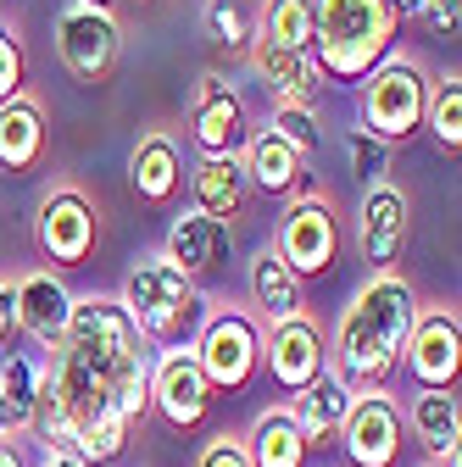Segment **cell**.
Segmentation results:
<instances>
[{
    "label": "cell",
    "instance_id": "1",
    "mask_svg": "<svg viewBox=\"0 0 462 467\" xmlns=\"http://www.w3.org/2000/svg\"><path fill=\"white\" fill-rule=\"evenodd\" d=\"M418 289L401 273H373L334 323L329 368L352 389H384L401 373V345L418 323Z\"/></svg>",
    "mask_w": 462,
    "mask_h": 467
},
{
    "label": "cell",
    "instance_id": "2",
    "mask_svg": "<svg viewBox=\"0 0 462 467\" xmlns=\"http://www.w3.org/2000/svg\"><path fill=\"white\" fill-rule=\"evenodd\" d=\"M395 45L384 0H312V62L334 84H362Z\"/></svg>",
    "mask_w": 462,
    "mask_h": 467
},
{
    "label": "cell",
    "instance_id": "3",
    "mask_svg": "<svg viewBox=\"0 0 462 467\" xmlns=\"http://www.w3.org/2000/svg\"><path fill=\"white\" fill-rule=\"evenodd\" d=\"M118 306L129 312V323L140 328V339H156V345H184V339L206 323L201 284H190L162 251H156V256H140V262L123 273Z\"/></svg>",
    "mask_w": 462,
    "mask_h": 467
},
{
    "label": "cell",
    "instance_id": "4",
    "mask_svg": "<svg viewBox=\"0 0 462 467\" xmlns=\"http://www.w3.org/2000/svg\"><path fill=\"white\" fill-rule=\"evenodd\" d=\"M429 89L435 78L424 73V62H413V56H384V62L362 78V123L373 140L384 145H401L413 140L424 129V111H429Z\"/></svg>",
    "mask_w": 462,
    "mask_h": 467
},
{
    "label": "cell",
    "instance_id": "5",
    "mask_svg": "<svg viewBox=\"0 0 462 467\" xmlns=\"http://www.w3.org/2000/svg\"><path fill=\"white\" fill-rule=\"evenodd\" d=\"M190 350H195V362H201L212 395H217V389L240 395V389H251L257 373H262V317L246 312V306H217V312H206V323L195 328V345H190Z\"/></svg>",
    "mask_w": 462,
    "mask_h": 467
},
{
    "label": "cell",
    "instance_id": "6",
    "mask_svg": "<svg viewBox=\"0 0 462 467\" xmlns=\"http://www.w3.org/2000/svg\"><path fill=\"white\" fill-rule=\"evenodd\" d=\"M273 251L290 262V273L307 284V278H323L340 267V251H345V228H340V206L323 195V190H301L278 217V234H273Z\"/></svg>",
    "mask_w": 462,
    "mask_h": 467
},
{
    "label": "cell",
    "instance_id": "7",
    "mask_svg": "<svg viewBox=\"0 0 462 467\" xmlns=\"http://www.w3.org/2000/svg\"><path fill=\"white\" fill-rule=\"evenodd\" d=\"M100 240V217L79 184H50L34 201V245L50 267H84Z\"/></svg>",
    "mask_w": 462,
    "mask_h": 467
},
{
    "label": "cell",
    "instance_id": "8",
    "mask_svg": "<svg viewBox=\"0 0 462 467\" xmlns=\"http://www.w3.org/2000/svg\"><path fill=\"white\" fill-rule=\"evenodd\" d=\"M151 412H162V423L173 429H201L212 412V384L195 362L190 345H167L151 357Z\"/></svg>",
    "mask_w": 462,
    "mask_h": 467
},
{
    "label": "cell",
    "instance_id": "9",
    "mask_svg": "<svg viewBox=\"0 0 462 467\" xmlns=\"http://www.w3.org/2000/svg\"><path fill=\"white\" fill-rule=\"evenodd\" d=\"M56 56L79 84H106L118 73V56H123V23L106 17V12H79L68 6L56 17Z\"/></svg>",
    "mask_w": 462,
    "mask_h": 467
},
{
    "label": "cell",
    "instance_id": "10",
    "mask_svg": "<svg viewBox=\"0 0 462 467\" xmlns=\"http://www.w3.org/2000/svg\"><path fill=\"white\" fill-rule=\"evenodd\" d=\"M323 368H329V345H323V328L312 312H296V317L262 328V373L284 395H301Z\"/></svg>",
    "mask_w": 462,
    "mask_h": 467
},
{
    "label": "cell",
    "instance_id": "11",
    "mask_svg": "<svg viewBox=\"0 0 462 467\" xmlns=\"http://www.w3.org/2000/svg\"><path fill=\"white\" fill-rule=\"evenodd\" d=\"M401 368L418 389H457L462 373V323L457 306H429L418 312L407 345H401Z\"/></svg>",
    "mask_w": 462,
    "mask_h": 467
},
{
    "label": "cell",
    "instance_id": "12",
    "mask_svg": "<svg viewBox=\"0 0 462 467\" xmlns=\"http://www.w3.org/2000/svg\"><path fill=\"white\" fill-rule=\"evenodd\" d=\"M407 423H401V400L384 389H357L352 412L340 423V445L352 456V467H395Z\"/></svg>",
    "mask_w": 462,
    "mask_h": 467
},
{
    "label": "cell",
    "instance_id": "13",
    "mask_svg": "<svg viewBox=\"0 0 462 467\" xmlns=\"http://www.w3.org/2000/svg\"><path fill=\"white\" fill-rule=\"evenodd\" d=\"M246 140H251L246 100L228 89L223 73H201L195 106H190V145H195V156H240Z\"/></svg>",
    "mask_w": 462,
    "mask_h": 467
},
{
    "label": "cell",
    "instance_id": "14",
    "mask_svg": "<svg viewBox=\"0 0 462 467\" xmlns=\"http://www.w3.org/2000/svg\"><path fill=\"white\" fill-rule=\"evenodd\" d=\"M407 234H413V206L395 184H368L362 212H357V251L373 273H395L401 251H407Z\"/></svg>",
    "mask_w": 462,
    "mask_h": 467
},
{
    "label": "cell",
    "instance_id": "15",
    "mask_svg": "<svg viewBox=\"0 0 462 467\" xmlns=\"http://www.w3.org/2000/svg\"><path fill=\"white\" fill-rule=\"evenodd\" d=\"M12 289H17V334L34 350H56L68 334V317H73V289L62 284V273L28 267L12 278Z\"/></svg>",
    "mask_w": 462,
    "mask_h": 467
},
{
    "label": "cell",
    "instance_id": "16",
    "mask_svg": "<svg viewBox=\"0 0 462 467\" xmlns=\"http://www.w3.org/2000/svg\"><path fill=\"white\" fill-rule=\"evenodd\" d=\"M228 251H235V228L201 217L195 206H184L179 217H173L167 223V240H162V256L179 267L190 284H201L206 273H217L228 262Z\"/></svg>",
    "mask_w": 462,
    "mask_h": 467
},
{
    "label": "cell",
    "instance_id": "17",
    "mask_svg": "<svg viewBox=\"0 0 462 467\" xmlns=\"http://www.w3.org/2000/svg\"><path fill=\"white\" fill-rule=\"evenodd\" d=\"M190 179V206L212 223H228L235 228V217H246V201H251V184H246V167L240 156H195L184 167Z\"/></svg>",
    "mask_w": 462,
    "mask_h": 467
},
{
    "label": "cell",
    "instance_id": "18",
    "mask_svg": "<svg viewBox=\"0 0 462 467\" xmlns=\"http://www.w3.org/2000/svg\"><path fill=\"white\" fill-rule=\"evenodd\" d=\"M352 400H357V389L345 384L334 368H323L301 395H290L284 406H290V418H296V429L307 434V445L323 451V445L340 440V423H345V412H352Z\"/></svg>",
    "mask_w": 462,
    "mask_h": 467
},
{
    "label": "cell",
    "instance_id": "19",
    "mask_svg": "<svg viewBox=\"0 0 462 467\" xmlns=\"http://www.w3.org/2000/svg\"><path fill=\"white\" fill-rule=\"evenodd\" d=\"M129 190L145 201V206H173L184 190V150L173 134H145L134 150H129Z\"/></svg>",
    "mask_w": 462,
    "mask_h": 467
},
{
    "label": "cell",
    "instance_id": "20",
    "mask_svg": "<svg viewBox=\"0 0 462 467\" xmlns=\"http://www.w3.org/2000/svg\"><path fill=\"white\" fill-rule=\"evenodd\" d=\"M401 423L413 429V440L429 451L435 467H457V445H462V406H457V389H418L407 400Z\"/></svg>",
    "mask_w": 462,
    "mask_h": 467
},
{
    "label": "cell",
    "instance_id": "21",
    "mask_svg": "<svg viewBox=\"0 0 462 467\" xmlns=\"http://www.w3.org/2000/svg\"><path fill=\"white\" fill-rule=\"evenodd\" d=\"M246 56H251V73L268 84L273 100H318V78L323 73H318V62L307 50H290V45H273V39L251 34Z\"/></svg>",
    "mask_w": 462,
    "mask_h": 467
},
{
    "label": "cell",
    "instance_id": "22",
    "mask_svg": "<svg viewBox=\"0 0 462 467\" xmlns=\"http://www.w3.org/2000/svg\"><path fill=\"white\" fill-rule=\"evenodd\" d=\"M240 167H246V184L262 190V195H284L296 201L301 195V179H307V156H296L273 129H257L240 150Z\"/></svg>",
    "mask_w": 462,
    "mask_h": 467
},
{
    "label": "cell",
    "instance_id": "23",
    "mask_svg": "<svg viewBox=\"0 0 462 467\" xmlns=\"http://www.w3.org/2000/svg\"><path fill=\"white\" fill-rule=\"evenodd\" d=\"M246 284H251V306H257L268 323H284V317L307 312V284L290 273V262H284L273 245H262V251L251 256Z\"/></svg>",
    "mask_w": 462,
    "mask_h": 467
},
{
    "label": "cell",
    "instance_id": "24",
    "mask_svg": "<svg viewBox=\"0 0 462 467\" xmlns=\"http://www.w3.org/2000/svg\"><path fill=\"white\" fill-rule=\"evenodd\" d=\"M240 445H246V462L251 467H307L312 462V445L296 429L290 406H268V412H257V423L246 429Z\"/></svg>",
    "mask_w": 462,
    "mask_h": 467
},
{
    "label": "cell",
    "instance_id": "25",
    "mask_svg": "<svg viewBox=\"0 0 462 467\" xmlns=\"http://www.w3.org/2000/svg\"><path fill=\"white\" fill-rule=\"evenodd\" d=\"M45 161V111L23 89L0 106V172H34Z\"/></svg>",
    "mask_w": 462,
    "mask_h": 467
},
{
    "label": "cell",
    "instance_id": "26",
    "mask_svg": "<svg viewBox=\"0 0 462 467\" xmlns=\"http://www.w3.org/2000/svg\"><path fill=\"white\" fill-rule=\"evenodd\" d=\"M39 357L34 350H0V406H6V423L12 434L28 429L34 418V400H39Z\"/></svg>",
    "mask_w": 462,
    "mask_h": 467
},
{
    "label": "cell",
    "instance_id": "27",
    "mask_svg": "<svg viewBox=\"0 0 462 467\" xmlns=\"http://www.w3.org/2000/svg\"><path fill=\"white\" fill-rule=\"evenodd\" d=\"M257 34L273 45H290L312 56V0H262V17Z\"/></svg>",
    "mask_w": 462,
    "mask_h": 467
},
{
    "label": "cell",
    "instance_id": "28",
    "mask_svg": "<svg viewBox=\"0 0 462 467\" xmlns=\"http://www.w3.org/2000/svg\"><path fill=\"white\" fill-rule=\"evenodd\" d=\"M424 129L435 134V145H440L446 156L462 150V78H457V73L435 78V89H429V111H424Z\"/></svg>",
    "mask_w": 462,
    "mask_h": 467
},
{
    "label": "cell",
    "instance_id": "29",
    "mask_svg": "<svg viewBox=\"0 0 462 467\" xmlns=\"http://www.w3.org/2000/svg\"><path fill=\"white\" fill-rule=\"evenodd\" d=\"M268 129L290 145L296 156H312L323 145V123H318V100H273Z\"/></svg>",
    "mask_w": 462,
    "mask_h": 467
},
{
    "label": "cell",
    "instance_id": "30",
    "mask_svg": "<svg viewBox=\"0 0 462 467\" xmlns=\"http://www.w3.org/2000/svg\"><path fill=\"white\" fill-rule=\"evenodd\" d=\"M201 23H206V39L217 50H246L251 34H257V17H251V6H240V0H206Z\"/></svg>",
    "mask_w": 462,
    "mask_h": 467
},
{
    "label": "cell",
    "instance_id": "31",
    "mask_svg": "<svg viewBox=\"0 0 462 467\" xmlns=\"http://www.w3.org/2000/svg\"><path fill=\"white\" fill-rule=\"evenodd\" d=\"M345 161H352V172L362 184H384V172H390V145L373 140L368 129H345Z\"/></svg>",
    "mask_w": 462,
    "mask_h": 467
},
{
    "label": "cell",
    "instance_id": "32",
    "mask_svg": "<svg viewBox=\"0 0 462 467\" xmlns=\"http://www.w3.org/2000/svg\"><path fill=\"white\" fill-rule=\"evenodd\" d=\"M390 6V17L401 23H429L435 34H457L462 28V0H384Z\"/></svg>",
    "mask_w": 462,
    "mask_h": 467
},
{
    "label": "cell",
    "instance_id": "33",
    "mask_svg": "<svg viewBox=\"0 0 462 467\" xmlns=\"http://www.w3.org/2000/svg\"><path fill=\"white\" fill-rule=\"evenodd\" d=\"M23 78H28L23 39H17V28H6V23H0V106L23 95Z\"/></svg>",
    "mask_w": 462,
    "mask_h": 467
},
{
    "label": "cell",
    "instance_id": "34",
    "mask_svg": "<svg viewBox=\"0 0 462 467\" xmlns=\"http://www.w3.org/2000/svg\"><path fill=\"white\" fill-rule=\"evenodd\" d=\"M195 467H251V462H246V445H240L235 434H217V440H206V445H201Z\"/></svg>",
    "mask_w": 462,
    "mask_h": 467
},
{
    "label": "cell",
    "instance_id": "35",
    "mask_svg": "<svg viewBox=\"0 0 462 467\" xmlns=\"http://www.w3.org/2000/svg\"><path fill=\"white\" fill-rule=\"evenodd\" d=\"M12 339H17V289L0 273V350H12Z\"/></svg>",
    "mask_w": 462,
    "mask_h": 467
},
{
    "label": "cell",
    "instance_id": "36",
    "mask_svg": "<svg viewBox=\"0 0 462 467\" xmlns=\"http://www.w3.org/2000/svg\"><path fill=\"white\" fill-rule=\"evenodd\" d=\"M39 467H89V462H79L73 451H39Z\"/></svg>",
    "mask_w": 462,
    "mask_h": 467
},
{
    "label": "cell",
    "instance_id": "37",
    "mask_svg": "<svg viewBox=\"0 0 462 467\" xmlns=\"http://www.w3.org/2000/svg\"><path fill=\"white\" fill-rule=\"evenodd\" d=\"M0 467H28V462H23V445H17V434H12V440H0Z\"/></svg>",
    "mask_w": 462,
    "mask_h": 467
},
{
    "label": "cell",
    "instance_id": "38",
    "mask_svg": "<svg viewBox=\"0 0 462 467\" xmlns=\"http://www.w3.org/2000/svg\"><path fill=\"white\" fill-rule=\"evenodd\" d=\"M73 6H79V12H106V17H111V6H118V0H73Z\"/></svg>",
    "mask_w": 462,
    "mask_h": 467
},
{
    "label": "cell",
    "instance_id": "39",
    "mask_svg": "<svg viewBox=\"0 0 462 467\" xmlns=\"http://www.w3.org/2000/svg\"><path fill=\"white\" fill-rule=\"evenodd\" d=\"M0 440H12V423H6V406H0Z\"/></svg>",
    "mask_w": 462,
    "mask_h": 467
},
{
    "label": "cell",
    "instance_id": "40",
    "mask_svg": "<svg viewBox=\"0 0 462 467\" xmlns=\"http://www.w3.org/2000/svg\"><path fill=\"white\" fill-rule=\"evenodd\" d=\"M129 6H151V0H129Z\"/></svg>",
    "mask_w": 462,
    "mask_h": 467
},
{
    "label": "cell",
    "instance_id": "41",
    "mask_svg": "<svg viewBox=\"0 0 462 467\" xmlns=\"http://www.w3.org/2000/svg\"><path fill=\"white\" fill-rule=\"evenodd\" d=\"M240 6H251V0H240Z\"/></svg>",
    "mask_w": 462,
    "mask_h": 467
},
{
    "label": "cell",
    "instance_id": "42",
    "mask_svg": "<svg viewBox=\"0 0 462 467\" xmlns=\"http://www.w3.org/2000/svg\"><path fill=\"white\" fill-rule=\"evenodd\" d=\"M424 467H435V462H424Z\"/></svg>",
    "mask_w": 462,
    "mask_h": 467
}]
</instances>
